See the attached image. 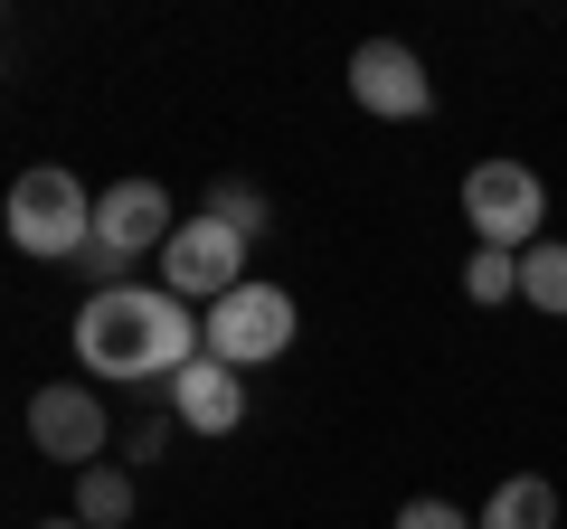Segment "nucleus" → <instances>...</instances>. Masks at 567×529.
I'll list each match as a JSON object with an SVG mask.
<instances>
[{"mask_svg": "<svg viewBox=\"0 0 567 529\" xmlns=\"http://www.w3.org/2000/svg\"><path fill=\"white\" fill-rule=\"evenodd\" d=\"M76 520L85 529H123V520H133V473H123V464L76 473Z\"/></svg>", "mask_w": 567, "mask_h": 529, "instance_id": "f8f14e48", "label": "nucleus"}, {"mask_svg": "<svg viewBox=\"0 0 567 529\" xmlns=\"http://www.w3.org/2000/svg\"><path fill=\"white\" fill-rule=\"evenodd\" d=\"M293 331H303V312H293V293H284V284H237L227 303H208V360L265 369V360L293 350Z\"/></svg>", "mask_w": 567, "mask_h": 529, "instance_id": "7ed1b4c3", "label": "nucleus"}, {"mask_svg": "<svg viewBox=\"0 0 567 529\" xmlns=\"http://www.w3.org/2000/svg\"><path fill=\"white\" fill-rule=\"evenodd\" d=\"M208 218H227V227H237L246 246L265 237V199H256V189H246V180H218V189H208Z\"/></svg>", "mask_w": 567, "mask_h": 529, "instance_id": "4468645a", "label": "nucleus"}, {"mask_svg": "<svg viewBox=\"0 0 567 529\" xmlns=\"http://www.w3.org/2000/svg\"><path fill=\"white\" fill-rule=\"evenodd\" d=\"M162 284L181 293V303H227V293L237 284H256V274H246V237L227 218H181L171 227V246H162Z\"/></svg>", "mask_w": 567, "mask_h": 529, "instance_id": "39448f33", "label": "nucleus"}, {"mask_svg": "<svg viewBox=\"0 0 567 529\" xmlns=\"http://www.w3.org/2000/svg\"><path fill=\"white\" fill-rule=\"evenodd\" d=\"M208 350V312L181 303L171 284H95L76 303V360L85 378H181Z\"/></svg>", "mask_w": 567, "mask_h": 529, "instance_id": "f257e3e1", "label": "nucleus"}, {"mask_svg": "<svg viewBox=\"0 0 567 529\" xmlns=\"http://www.w3.org/2000/svg\"><path fill=\"white\" fill-rule=\"evenodd\" d=\"M350 95H360V114H388V123L435 114V76H425V58L406 39H360L350 48Z\"/></svg>", "mask_w": 567, "mask_h": 529, "instance_id": "0eeeda50", "label": "nucleus"}, {"mask_svg": "<svg viewBox=\"0 0 567 529\" xmlns=\"http://www.w3.org/2000/svg\"><path fill=\"white\" fill-rule=\"evenodd\" d=\"M0 218H10V246H20V256H39V264H66V256H85V246H95V199H85V180H76V170H58V162L20 170Z\"/></svg>", "mask_w": 567, "mask_h": 529, "instance_id": "f03ea898", "label": "nucleus"}, {"mask_svg": "<svg viewBox=\"0 0 567 529\" xmlns=\"http://www.w3.org/2000/svg\"><path fill=\"white\" fill-rule=\"evenodd\" d=\"M398 529H483V520H464L454 501H406V510H398Z\"/></svg>", "mask_w": 567, "mask_h": 529, "instance_id": "2eb2a0df", "label": "nucleus"}, {"mask_svg": "<svg viewBox=\"0 0 567 529\" xmlns=\"http://www.w3.org/2000/svg\"><path fill=\"white\" fill-rule=\"evenodd\" d=\"M171 189L162 180H114L95 199V246H85V264H95V274H123V264L133 256H162L171 246Z\"/></svg>", "mask_w": 567, "mask_h": 529, "instance_id": "423d86ee", "label": "nucleus"}, {"mask_svg": "<svg viewBox=\"0 0 567 529\" xmlns=\"http://www.w3.org/2000/svg\"><path fill=\"white\" fill-rule=\"evenodd\" d=\"M464 293H473V303H520V256H502V246H473Z\"/></svg>", "mask_w": 567, "mask_h": 529, "instance_id": "ddd939ff", "label": "nucleus"}, {"mask_svg": "<svg viewBox=\"0 0 567 529\" xmlns=\"http://www.w3.org/2000/svg\"><path fill=\"white\" fill-rule=\"evenodd\" d=\"M48 529H85V520H48Z\"/></svg>", "mask_w": 567, "mask_h": 529, "instance_id": "dca6fc26", "label": "nucleus"}, {"mask_svg": "<svg viewBox=\"0 0 567 529\" xmlns=\"http://www.w3.org/2000/svg\"><path fill=\"white\" fill-rule=\"evenodd\" d=\"M171 416H181L189 435H237L246 426V369H227V360H189L181 378H171Z\"/></svg>", "mask_w": 567, "mask_h": 529, "instance_id": "1a4fd4ad", "label": "nucleus"}, {"mask_svg": "<svg viewBox=\"0 0 567 529\" xmlns=\"http://www.w3.org/2000/svg\"><path fill=\"white\" fill-rule=\"evenodd\" d=\"M520 303L548 312V322H567V246H558V237H539V246L520 256Z\"/></svg>", "mask_w": 567, "mask_h": 529, "instance_id": "9b49d317", "label": "nucleus"}, {"mask_svg": "<svg viewBox=\"0 0 567 529\" xmlns=\"http://www.w3.org/2000/svg\"><path fill=\"white\" fill-rule=\"evenodd\" d=\"M483 529H558V483H539V473H511V483L483 501Z\"/></svg>", "mask_w": 567, "mask_h": 529, "instance_id": "9d476101", "label": "nucleus"}, {"mask_svg": "<svg viewBox=\"0 0 567 529\" xmlns=\"http://www.w3.org/2000/svg\"><path fill=\"white\" fill-rule=\"evenodd\" d=\"M29 445H39L48 464L95 473L104 464V397H95V387H76V378L39 387V397H29Z\"/></svg>", "mask_w": 567, "mask_h": 529, "instance_id": "6e6552de", "label": "nucleus"}, {"mask_svg": "<svg viewBox=\"0 0 567 529\" xmlns=\"http://www.w3.org/2000/svg\"><path fill=\"white\" fill-rule=\"evenodd\" d=\"M539 218H548L539 170H520V162H483V170H464V227H473L483 246L529 256V246H539Z\"/></svg>", "mask_w": 567, "mask_h": 529, "instance_id": "20e7f679", "label": "nucleus"}]
</instances>
